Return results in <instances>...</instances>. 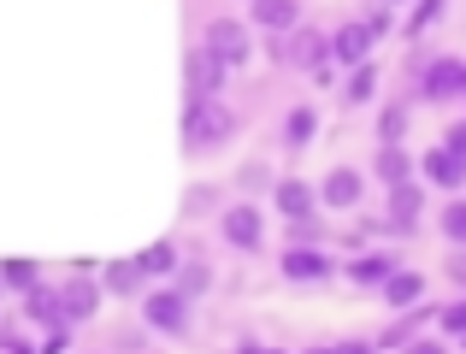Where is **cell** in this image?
I'll return each mask as SVG.
<instances>
[{
  "mask_svg": "<svg viewBox=\"0 0 466 354\" xmlns=\"http://www.w3.org/2000/svg\"><path fill=\"white\" fill-rule=\"evenodd\" d=\"M225 137H230V113L213 95H195L189 118H183V142H189V148H207V142H225Z\"/></svg>",
  "mask_w": 466,
  "mask_h": 354,
  "instance_id": "1",
  "label": "cell"
},
{
  "mask_svg": "<svg viewBox=\"0 0 466 354\" xmlns=\"http://www.w3.org/2000/svg\"><path fill=\"white\" fill-rule=\"evenodd\" d=\"M30 319L59 325V319H66V313H59V296H47V289H35V284H30Z\"/></svg>",
  "mask_w": 466,
  "mask_h": 354,
  "instance_id": "20",
  "label": "cell"
},
{
  "mask_svg": "<svg viewBox=\"0 0 466 354\" xmlns=\"http://www.w3.org/2000/svg\"><path fill=\"white\" fill-rule=\"evenodd\" d=\"M225 242L254 248V242H260V213H254V207H225Z\"/></svg>",
  "mask_w": 466,
  "mask_h": 354,
  "instance_id": "8",
  "label": "cell"
},
{
  "mask_svg": "<svg viewBox=\"0 0 466 354\" xmlns=\"http://www.w3.org/2000/svg\"><path fill=\"white\" fill-rule=\"evenodd\" d=\"M142 272H171V266H177V254H171V242H154V248H142Z\"/></svg>",
  "mask_w": 466,
  "mask_h": 354,
  "instance_id": "21",
  "label": "cell"
},
{
  "mask_svg": "<svg viewBox=\"0 0 466 354\" xmlns=\"http://www.w3.org/2000/svg\"><path fill=\"white\" fill-rule=\"evenodd\" d=\"M142 278H148V272H142L137 260H113V266H106V289H118V296L142 289Z\"/></svg>",
  "mask_w": 466,
  "mask_h": 354,
  "instance_id": "17",
  "label": "cell"
},
{
  "mask_svg": "<svg viewBox=\"0 0 466 354\" xmlns=\"http://www.w3.org/2000/svg\"><path fill=\"white\" fill-rule=\"evenodd\" d=\"M408 172H413V160L396 148V142H384V154H378V177H384V183H401Z\"/></svg>",
  "mask_w": 466,
  "mask_h": 354,
  "instance_id": "19",
  "label": "cell"
},
{
  "mask_svg": "<svg viewBox=\"0 0 466 354\" xmlns=\"http://www.w3.org/2000/svg\"><path fill=\"white\" fill-rule=\"evenodd\" d=\"M461 172H466V160H461V154H449V148H431V154H425V177H431V183H443V189H455Z\"/></svg>",
  "mask_w": 466,
  "mask_h": 354,
  "instance_id": "13",
  "label": "cell"
},
{
  "mask_svg": "<svg viewBox=\"0 0 466 354\" xmlns=\"http://www.w3.org/2000/svg\"><path fill=\"white\" fill-rule=\"evenodd\" d=\"M443 230H449L455 242H466V201H455V207L443 213Z\"/></svg>",
  "mask_w": 466,
  "mask_h": 354,
  "instance_id": "25",
  "label": "cell"
},
{
  "mask_svg": "<svg viewBox=\"0 0 466 354\" xmlns=\"http://www.w3.org/2000/svg\"><path fill=\"white\" fill-rule=\"evenodd\" d=\"M443 148H449V154H461V160H466V125H455V130H449V142H443Z\"/></svg>",
  "mask_w": 466,
  "mask_h": 354,
  "instance_id": "29",
  "label": "cell"
},
{
  "mask_svg": "<svg viewBox=\"0 0 466 354\" xmlns=\"http://www.w3.org/2000/svg\"><path fill=\"white\" fill-rule=\"evenodd\" d=\"M431 101H449V95H461L466 89V66H455V59H437L431 71H425V83H420Z\"/></svg>",
  "mask_w": 466,
  "mask_h": 354,
  "instance_id": "3",
  "label": "cell"
},
{
  "mask_svg": "<svg viewBox=\"0 0 466 354\" xmlns=\"http://www.w3.org/2000/svg\"><path fill=\"white\" fill-rule=\"evenodd\" d=\"M330 272V260L319 248H289L284 254V278H296V284H308V278H325Z\"/></svg>",
  "mask_w": 466,
  "mask_h": 354,
  "instance_id": "12",
  "label": "cell"
},
{
  "mask_svg": "<svg viewBox=\"0 0 466 354\" xmlns=\"http://www.w3.org/2000/svg\"><path fill=\"white\" fill-rule=\"evenodd\" d=\"M313 207H319V195L308 189V183H296V177L278 183V213H289V218L301 225V218H313Z\"/></svg>",
  "mask_w": 466,
  "mask_h": 354,
  "instance_id": "11",
  "label": "cell"
},
{
  "mask_svg": "<svg viewBox=\"0 0 466 354\" xmlns=\"http://www.w3.org/2000/svg\"><path fill=\"white\" fill-rule=\"evenodd\" d=\"M284 137H289V142H296V148H301V142H308V137H313V113H308V106H296V113H289V125H284Z\"/></svg>",
  "mask_w": 466,
  "mask_h": 354,
  "instance_id": "22",
  "label": "cell"
},
{
  "mask_svg": "<svg viewBox=\"0 0 466 354\" xmlns=\"http://www.w3.org/2000/svg\"><path fill=\"white\" fill-rule=\"evenodd\" d=\"M183 319H189V313H183L177 289H154V296H148V325H154V331H183Z\"/></svg>",
  "mask_w": 466,
  "mask_h": 354,
  "instance_id": "4",
  "label": "cell"
},
{
  "mask_svg": "<svg viewBox=\"0 0 466 354\" xmlns=\"http://www.w3.org/2000/svg\"><path fill=\"white\" fill-rule=\"evenodd\" d=\"M449 272H455V284H466V260H455V266H449Z\"/></svg>",
  "mask_w": 466,
  "mask_h": 354,
  "instance_id": "30",
  "label": "cell"
},
{
  "mask_svg": "<svg viewBox=\"0 0 466 354\" xmlns=\"http://www.w3.org/2000/svg\"><path fill=\"white\" fill-rule=\"evenodd\" d=\"M319 201H325V207H354V201H360V172L337 166V172L325 177V189H319Z\"/></svg>",
  "mask_w": 466,
  "mask_h": 354,
  "instance_id": "9",
  "label": "cell"
},
{
  "mask_svg": "<svg viewBox=\"0 0 466 354\" xmlns=\"http://www.w3.org/2000/svg\"><path fill=\"white\" fill-rule=\"evenodd\" d=\"M401 125H408V118H401V106H390V113H384V142H401Z\"/></svg>",
  "mask_w": 466,
  "mask_h": 354,
  "instance_id": "28",
  "label": "cell"
},
{
  "mask_svg": "<svg viewBox=\"0 0 466 354\" xmlns=\"http://www.w3.org/2000/svg\"><path fill=\"white\" fill-rule=\"evenodd\" d=\"M437 12H443V0H420V12H413V18H408V30H425V24H431Z\"/></svg>",
  "mask_w": 466,
  "mask_h": 354,
  "instance_id": "26",
  "label": "cell"
},
{
  "mask_svg": "<svg viewBox=\"0 0 466 354\" xmlns=\"http://www.w3.org/2000/svg\"><path fill=\"white\" fill-rule=\"evenodd\" d=\"M218 77H225V66H218V59L201 47V54L189 59V89H195V95H213V89H218Z\"/></svg>",
  "mask_w": 466,
  "mask_h": 354,
  "instance_id": "14",
  "label": "cell"
},
{
  "mask_svg": "<svg viewBox=\"0 0 466 354\" xmlns=\"http://www.w3.org/2000/svg\"><path fill=\"white\" fill-rule=\"evenodd\" d=\"M207 54H213L225 71H237L242 59H248V30H242L237 18H218L213 30H207Z\"/></svg>",
  "mask_w": 466,
  "mask_h": 354,
  "instance_id": "2",
  "label": "cell"
},
{
  "mask_svg": "<svg viewBox=\"0 0 466 354\" xmlns=\"http://www.w3.org/2000/svg\"><path fill=\"white\" fill-rule=\"evenodd\" d=\"M443 331H466V301H455V308H443Z\"/></svg>",
  "mask_w": 466,
  "mask_h": 354,
  "instance_id": "27",
  "label": "cell"
},
{
  "mask_svg": "<svg viewBox=\"0 0 466 354\" xmlns=\"http://www.w3.org/2000/svg\"><path fill=\"white\" fill-rule=\"evenodd\" d=\"M301 18L296 0H254V24H266V35H289Z\"/></svg>",
  "mask_w": 466,
  "mask_h": 354,
  "instance_id": "7",
  "label": "cell"
},
{
  "mask_svg": "<svg viewBox=\"0 0 466 354\" xmlns=\"http://www.w3.org/2000/svg\"><path fill=\"white\" fill-rule=\"evenodd\" d=\"M378 89V77H372V66H360L354 71V83H349V101H366V95Z\"/></svg>",
  "mask_w": 466,
  "mask_h": 354,
  "instance_id": "24",
  "label": "cell"
},
{
  "mask_svg": "<svg viewBox=\"0 0 466 354\" xmlns=\"http://www.w3.org/2000/svg\"><path fill=\"white\" fill-rule=\"evenodd\" d=\"M0 284H12V289H30V284H35V266H30V260H6Z\"/></svg>",
  "mask_w": 466,
  "mask_h": 354,
  "instance_id": "23",
  "label": "cell"
},
{
  "mask_svg": "<svg viewBox=\"0 0 466 354\" xmlns=\"http://www.w3.org/2000/svg\"><path fill=\"white\" fill-rule=\"evenodd\" d=\"M420 289H425V284H420V272H390V278H384V296L396 301V308L420 301Z\"/></svg>",
  "mask_w": 466,
  "mask_h": 354,
  "instance_id": "18",
  "label": "cell"
},
{
  "mask_svg": "<svg viewBox=\"0 0 466 354\" xmlns=\"http://www.w3.org/2000/svg\"><path fill=\"white\" fill-rule=\"evenodd\" d=\"M390 272H396V260H390V254H360V260L349 266V278H354V284H384Z\"/></svg>",
  "mask_w": 466,
  "mask_h": 354,
  "instance_id": "15",
  "label": "cell"
},
{
  "mask_svg": "<svg viewBox=\"0 0 466 354\" xmlns=\"http://www.w3.org/2000/svg\"><path fill=\"white\" fill-rule=\"evenodd\" d=\"M366 42H372V35H366V24H349V30H342L337 42H330V54L349 59V66H360V59H366Z\"/></svg>",
  "mask_w": 466,
  "mask_h": 354,
  "instance_id": "16",
  "label": "cell"
},
{
  "mask_svg": "<svg viewBox=\"0 0 466 354\" xmlns=\"http://www.w3.org/2000/svg\"><path fill=\"white\" fill-rule=\"evenodd\" d=\"M296 66L308 71V77L325 83V77H330V71H325V66H330V42H325V35H313V30H301V35H296Z\"/></svg>",
  "mask_w": 466,
  "mask_h": 354,
  "instance_id": "6",
  "label": "cell"
},
{
  "mask_svg": "<svg viewBox=\"0 0 466 354\" xmlns=\"http://www.w3.org/2000/svg\"><path fill=\"white\" fill-rule=\"evenodd\" d=\"M95 301H101V289H95L89 278H77V284H66V289H59V313H66V319H89V313H95Z\"/></svg>",
  "mask_w": 466,
  "mask_h": 354,
  "instance_id": "10",
  "label": "cell"
},
{
  "mask_svg": "<svg viewBox=\"0 0 466 354\" xmlns=\"http://www.w3.org/2000/svg\"><path fill=\"white\" fill-rule=\"evenodd\" d=\"M461 337H466V331H461Z\"/></svg>",
  "mask_w": 466,
  "mask_h": 354,
  "instance_id": "31",
  "label": "cell"
},
{
  "mask_svg": "<svg viewBox=\"0 0 466 354\" xmlns=\"http://www.w3.org/2000/svg\"><path fill=\"white\" fill-rule=\"evenodd\" d=\"M420 207H425V195L413 189L408 177H401V183H390V225H396V230L420 225Z\"/></svg>",
  "mask_w": 466,
  "mask_h": 354,
  "instance_id": "5",
  "label": "cell"
}]
</instances>
